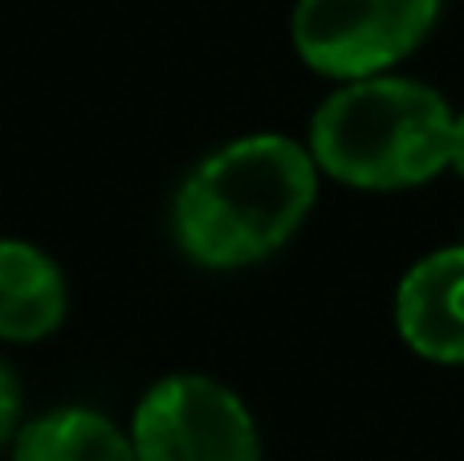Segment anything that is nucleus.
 Listing matches in <instances>:
<instances>
[{
  "label": "nucleus",
  "instance_id": "1",
  "mask_svg": "<svg viewBox=\"0 0 464 461\" xmlns=\"http://www.w3.org/2000/svg\"><path fill=\"white\" fill-rule=\"evenodd\" d=\"M318 163L285 135H248L208 155L176 201V237L200 266H248L297 233Z\"/></svg>",
  "mask_w": 464,
  "mask_h": 461
},
{
  "label": "nucleus",
  "instance_id": "2",
  "mask_svg": "<svg viewBox=\"0 0 464 461\" xmlns=\"http://www.w3.org/2000/svg\"><path fill=\"white\" fill-rule=\"evenodd\" d=\"M452 111L432 86L392 74L351 78L322 103L310 155L351 188H416L449 168Z\"/></svg>",
  "mask_w": 464,
  "mask_h": 461
},
{
  "label": "nucleus",
  "instance_id": "3",
  "mask_svg": "<svg viewBox=\"0 0 464 461\" xmlns=\"http://www.w3.org/2000/svg\"><path fill=\"white\" fill-rule=\"evenodd\" d=\"M440 0H297L294 45L338 82L392 70L432 33Z\"/></svg>",
  "mask_w": 464,
  "mask_h": 461
},
{
  "label": "nucleus",
  "instance_id": "4",
  "mask_svg": "<svg viewBox=\"0 0 464 461\" xmlns=\"http://www.w3.org/2000/svg\"><path fill=\"white\" fill-rule=\"evenodd\" d=\"M139 461H261L248 408L204 376L155 384L135 413Z\"/></svg>",
  "mask_w": 464,
  "mask_h": 461
},
{
  "label": "nucleus",
  "instance_id": "5",
  "mask_svg": "<svg viewBox=\"0 0 464 461\" xmlns=\"http://www.w3.org/2000/svg\"><path fill=\"white\" fill-rule=\"evenodd\" d=\"M395 327L416 356L464 364V245H449L403 274L395 290Z\"/></svg>",
  "mask_w": 464,
  "mask_h": 461
},
{
  "label": "nucleus",
  "instance_id": "6",
  "mask_svg": "<svg viewBox=\"0 0 464 461\" xmlns=\"http://www.w3.org/2000/svg\"><path fill=\"white\" fill-rule=\"evenodd\" d=\"M65 315V282L41 250L0 241V339H45Z\"/></svg>",
  "mask_w": 464,
  "mask_h": 461
},
{
  "label": "nucleus",
  "instance_id": "7",
  "mask_svg": "<svg viewBox=\"0 0 464 461\" xmlns=\"http://www.w3.org/2000/svg\"><path fill=\"white\" fill-rule=\"evenodd\" d=\"M13 461H139L135 446L106 417L65 408L33 421L16 441Z\"/></svg>",
  "mask_w": 464,
  "mask_h": 461
},
{
  "label": "nucleus",
  "instance_id": "8",
  "mask_svg": "<svg viewBox=\"0 0 464 461\" xmlns=\"http://www.w3.org/2000/svg\"><path fill=\"white\" fill-rule=\"evenodd\" d=\"M16 408H21V397H16V380L8 376V368L0 364V446H5V437L13 433V425H16Z\"/></svg>",
  "mask_w": 464,
  "mask_h": 461
},
{
  "label": "nucleus",
  "instance_id": "9",
  "mask_svg": "<svg viewBox=\"0 0 464 461\" xmlns=\"http://www.w3.org/2000/svg\"><path fill=\"white\" fill-rule=\"evenodd\" d=\"M449 168L464 176V114H452V147H449Z\"/></svg>",
  "mask_w": 464,
  "mask_h": 461
}]
</instances>
